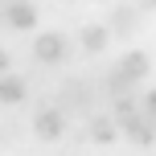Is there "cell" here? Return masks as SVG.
Listing matches in <instances>:
<instances>
[{
    "instance_id": "cell-1",
    "label": "cell",
    "mask_w": 156,
    "mask_h": 156,
    "mask_svg": "<svg viewBox=\"0 0 156 156\" xmlns=\"http://www.w3.org/2000/svg\"><path fill=\"white\" fill-rule=\"evenodd\" d=\"M0 21L8 29H33L37 8H33V0H0Z\"/></svg>"
},
{
    "instance_id": "cell-2",
    "label": "cell",
    "mask_w": 156,
    "mask_h": 156,
    "mask_svg": "<svg viewBox=\"0 0 156 156\" xmlns=\"http://www.w3.org/2000/svg\"><path fill=\"white\" fill-rule=\"evenodd\" d=\"M66 54H70V41H66L62 33H41V37L33 41V58H37V62H45V66L66 62Z\"/></svg>"
},
{
    "instance_id": "cell-3",
    "label": "cell",
    "mask_w": 156,
    "mask_h": 156,
    "mask_svg": "<svg viewBox=\"0 0 156 156\" xmlns=\"http://www.w3.org/2000/svg\"><path fill=\"white\" fill-rule=\"evenodd\" d=\"M140 21H144V12L136 4H119V8H111V16H107V33L111 37H132Z\"/></svg>"
},
{
    "instance_id": "cell-4",
    "label": "cell",
    "mask_w": 156,
    "mask_h": 156,
    "mask_svg": "<svg viewBox=\"0 0 156 156\" xmlns=\"http://www.w3.org/2000/svg\"><path fill=\"white\" fill-rule=\"evenodd\" d=\"M33 132H37L41 140H62V132H66V115H62L58 107L37 111V119H33Z\"/></svg>"
},
{
    "instance_id": "cell-5",
    "label": "cell",
    "mask_w": 156,
    "mask_h": 156,
    "mask_svg": "<svg viewBox=\"0 0 156 156\" xmlns=\"http://www.w3.org/2000/svg\"><path fill=\"white\" fill-rule=\"evenodd\" d=\"M123 132H127V140H132L136 148H156V123L144 115V111L132 119V123H123Z\"/></svg>"
},
{
    "instance_id": "cell-6",
    "label": "cell",
    "mask_w": 156,
    "mask_h": 156,
    "mask_svg": "<svg viewBox=\"0 0 156 156\" xmlns=\"http://www.w3.org/2000/svg\"><path fill=\"white\" fill-rule=\"evenodd\" d=\"M25 94H29V86H25L21 74H0V103L4 107H16V103H25Z\"/></svg>"
},
{
    "instance_id": "cell-7",
    "label": "cell",
    "mask_w": 156,
    "mask_h": 156,
    "mask_svg": "<svg viewBox=\"0 0 156 156\" xmlns=\"http://www.w3.org/2000/svg\"><path fill=\"white\" fill-rule=\"evenodd\" d=\"M119 70L132 78V82H140V78H148L152 62H148V54H144V49H127V54H123V62H119Z\"/></svg>"
},
{
    "instance_id": "cell-8",
    "label": "cell",
    "mask_w": 156,
    "mask_h": 156,
    "mask_svg": "<svg viewBox=\"0 0 156 156\" xmlns=\"http://www.w3.org/2000/svg\"><path fill=\"white\" fill-rule=\"evenodd\" d=\"M90 140H94V144H115V140H119V123H115L111 115H94V119H90Z\"/></svg>"
},
{
    "instance_id": "cell-9",
    "label": "cell",
    "mask_w": 156,
    "mask_h": 156,
    "mask_svg": "<svg viewBox=\"0 0 156 156\" xmlns=\"http://www.w3.org/2000/svg\"><path fill=\"white\" fill-rule=\"evenodd\" d=\"M78 41H82L86 54H103V49H107V41H111V33H107V25H86Z\"/></svg>"
},
{
    "instance_id": "cell-10",
    "label": "cell",
    "mask_w": 156,
    "mask_h": 156,
    "mask_svg": "<svg viewBox=\"0 0 156 156\" xmlns=\"http://www.w3.org/2000/svg\"><path fill=\"white\" fill-rule=\"evenodd\" d=\"M132 86H136V82H132L123 70H119V66L107 74V94H111V99H127V94H132Z\"/></svg>"
},
{
    "instance_id": "cell-11",
    "label": "cell",
    "mask_w": 156,
    "mask_h": 156,
    "mask_svg": "<svg viewBox=\"0 0 156 156\" xmlns=\"http://www.w3.org/2000/svg\"><path fill=\"white\" fill-rule=\"evenodd\" d=\"M140 111H144V115H148L152 123H156V90H148V94L140 99Z\"/></svg>"
},
{
    "instance_id": "cell-12",
    "label": "cell",
    "mask_w": 156,
    "mask_h": 156,
    "mask_svg": "<svg viewBox=\"0 0 156 156\" xmlns=\"http://www.w3.org/2000/svg\"><path fill=\"white\" fill-rule=\"evenodd\" d=\"M136 8L140 12H156V0H136Z\"/></svg>"
},
{
    "instance_id": "cell-13",
    "label": "cell",
    "mask_w": 156,
    "mask_h": 156,
    "mask_svg": "<svg viewBox=\"0 0 156 156\" xmlns=\"http://www.w3.org/2000/svg\"><path fill=\"white\" fill-rule=\"evenodd\" d=\"M4 70H8V49L0 45V74H4Z\"/></svg>"
}]
</instances>
